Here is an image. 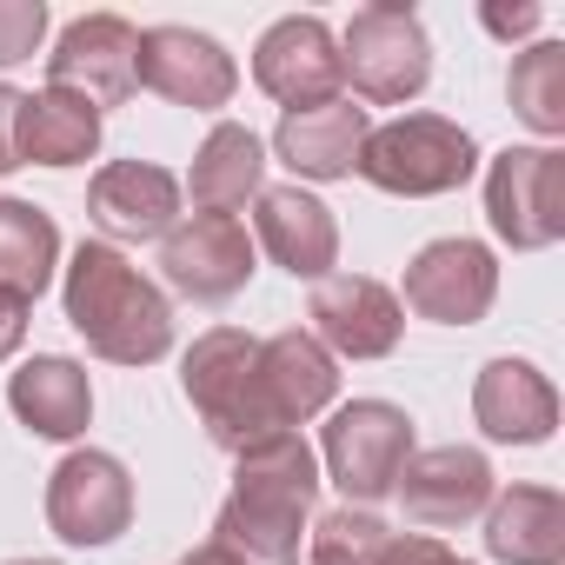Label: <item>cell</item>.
Listing matches in <instances>:
<instances>
[{"label":"cell","instance_id":"10","mask_svg":"<svg viewBox=\"0 0 565 565\" xmlns=\"http://www.w3.org/2000/svg\"><path fill=\"white\" fill-rule=\"evenodd\" d=\"M134 519V479L114 452H67L47 479V525L67 545H114Z\"/></svg>","mask_w":565,"mask_h":565},{"label":"cell","instance_id":"32","mask_svg":"<svg viewBox=\"0 0 565 565\" xmlns=\"http://www.w3.org/2000/svg\"><path fill=\"white\" fill-rule=\"evenodd\" d=\"M479 21H486V34H499V41H519V34H532L545 14L532 8V0H525V8H486Z\"/></svg>","mask_w":565,"mask_h":565},{"label":"cell","instance_id":"24","mask_svg":"<svg viewBox=\"0 0 565 565\" xmlns=\"http://www.w3.org/2000/svg\"><path fill=\"white\" fill-rule=\"evenodd\" d=\"M259 173H266V147L259 134H246L239 120H220L200 153H193V173H186V193L200 213H233L259 193Z\"/></svg>","mask_w":565,"mask_h":565},{"label":"cell","instance_id":"28","mask_svg":"<svg viewBox=\"0 0 565 565\" xmlns=\"http://www.w3.org/2000/svg\"><path fill=\"white\" fill-rule=\"evenodd\" d=\"M47 41V8L41 0H0V67L34 61Z\"/></svg>","mask_w":565,"mask_h":565},{"label":"cell","instance_id":"12","mask_svg":"<svg viewBox=\"0 0 565 565\" xmlns=\"http://www.w3.org/2000/svg\"><path fill=\"white\" fill-rule=\"evenodd\" d=\"M253 81H259V94L287 100V114L340 100V41H333V28L320 14L273 21L253 47Z\"/></svg>","mask_w":565,"mask_h":565},{"label":"cell","instance_id":"3","mask_svg":"<svg viewBox=\"0 0 565 565\" xmlns=\"http://www.w3.org/2000/svg\"><path fill=\"white\" fill-rule=\"evenodd\" d=\"M180 386L206 426L213 446L226 452H246L259 439H273V419L259 406V340L239 333V327H213L186 347L180 360Z\"/></svg>","mask_w":565,"mask_h":565},{"label":"cell","instance_id":"25","mask_svg":"<svg viewBox=\"0 0 565 565\" xmlns=\"http://www.w3.org/2000/svg\"><path fill=\"white\" fill-rule=\"evenodd\" d=\"M61 259V226L34 206V200H0V287L41 300Z\"/></svg>","mask_w":565,"mask_h":565},{"label":"cell","instance_id":"16","mask_svg":"<svg viewBox=\"0 0 565 565\" xmlns=\"http://www.w3.org/2000/svg\"><path fill=\"white\" fill-rule=\"evenodd\" d=\"M333 393H340V373H333V353L313 333L287 327V333L259 340V406H266L273 433L307 426L313 413L333 406Z\"/></svg>","mask_w":565,"mask_h":565},{"label":"cell","instance_id":"13","mask_svg":"<svg viewBox=\"0 0 565 565\" xmlns=\"http://www.w3.org/2000/svg\"><path fill=\"white\" fill-rule=\"evenodd\" d=\"M134 81H140V87H153V94H160V100H173V107L213 114V107H226V100H233L239 67H233V54H226L213 34H193V28H147V34H140Z\"/></svg>","mask_w":565,"mask_h":565},{"label":"cell","instance_id":"2","mask_svg":"<svg viewBox=\"0 0 565 565\" xmlns=\"http://www.w3.org/2000/svg\"><path fill=\"white\" fill-rule=\"evenodd\" d=\"M67 320L87 340V353L114 366H153L173 347L167 294L107 239H81L67 259Z\"/></svg>","mask_w":565,"mask_h":565},{"label":"cell","instance_id":"21","mask_svg":"<svg viewBox=\"0 0 565 565\" xmlns=\"http://www.w3.org/2000/svg\"><path fill=\"white\" fill-rule=\"evenodd\" d=\"M486 552L499 565H558L565 558V499L552 486H512L486 505Z\"/></svg>","mask_w":565,"mask_h":565},{"label":"cell","instance_id":"4","mask_svg":"<svg viewBox=\"0 0 565 565\" xmlns=\"http://www.w3.org/2000/svg\"><path fill=\"white\" fill-rule=\"evenodd\" d=\"M472 167H479V147H472V134L459 120H446V114H399V120L366 134L353 173H366L380 193L433 200V193L466 186Z\"/></svg>","mask_w":565,"mask_h":565},{"label":"cell","instance_id":"6","mask_svg":"<svg viewBox=\"0 0 565 565\" xmlns=\"http://www.w3.org/2000/svg\"><path fill=\"white\" fill-rule=\"evenodd\" d=\"M320 452H327V472L347 492V505H380L413 459V419L393 399H353L327 419Z\"/></svg>","mask_w":565,"mask_h":565},{"label":"cell","instance_id":"33","mask_svg":"<svg viewBox=\"0 0 565 565\" xmlns=\"http://www.w3.org/2000/svg\"><path fill=\"white\" fill-rule=\"evenodd\" d=\"M180 565H239V558H233L226 545H213V539H206V545H193V552H186Z\"/></svg>","mask_w":565,"mask_h":565},{"label":"cell","instance_id":"31","mask_svg":"<svg viewBox=\"0 0 565 565\" xmlns=\"http://www.w3.org/2000/svg\"><path fill=\"white\" fill-rule=\"evenodd\" d=\"M28 307H34V300H21V294L0 287V360L21 353V340H28Z\"/></svg>","mask_w":565,"mask_h":565},{"label":"cell","instance_id":"23","mask_svg":"<svg viewBox=\"0 0 565 565\" xmlns=\"http://www.w3.org/2000/svg\"><path fill=\"white\" fill-rule=\"evenodd\" d=\"M94 147H100V107L94 100H81L67 87L28 94V107H21V167L28 160L34 167H81V160H94Z\"/></svg>","mask_w":565,"mask_h":565},{"label":"cell","instance_id":"5","mask_svg":"<svg viewBox=\"0 0 565 565\" xmlns=\"http://www.w3.org/2000/svg\"><path fill=\"white\" fill-rule=\"evenodd\" d=\"M340 81L373 100V107H399L413 94H426L433 81V41L419 28L413 8H399V0H373V8H360L340 34Z\"/></svg>","mask_w":565,"mask_h":565},{"label":"cell","instance_id":"20","mask_svg":"<svg viewBox=\"0 0 565 565\" xmlns=\"http://www.w3.org/2000/svg\"><path fill=\"white\" fill-rule=\"evenodd\" d=\"M472 419L499 446H545L558 426V393L532 360H492L472 386Z\"/></svg>","mask_w":565,"mask_h":565},{"label":"cell","instance_id":"11","mask_svg":"<svg viewBox=\"0 0 565 565\" xmlns=\"http://www.w3.org/2000/svg\"><path fill=\"white\" fill-rule=\"evenodd\" d=\"M499 294V259L479 239H433L406 266V307L439 327H472L492 313Z\"/></svg>","mask_w":565,"mask_h":565},{"label":"cell","instance_id":"30","mask_svg":"<svg viewBox=\"0 0 565 565\" xmlns=\"http://www.w3.org/2000/svg\"><path fill=\"white\" fill-rule=\"evenodd\" d=\"M21 107H28V94L0 81V173L21 167Z\"/></svg>","mask_w":565,"mask_h":565},{"label":"cell","instance_id":"1","mask_svg":"<svg viewBox=\"0 0 565 565\" xmlns=\"http://www.w3.org/2000/svg\"><path fill=\"white\" fill-rule=\"evenodd\" d=\"M233 492L213 519V545H226L239 565H300V532L320 499V466L300 433H273L246 452H233Z\"/></svg>","mask_w":565,"mask_h":565},{"label":"cell","instance_id":"34","mask_svg":"<svg viewBox=\"0 0 565 565\" xmlns=\"http://www.w3.org/2000/svg\"><path fill=\"white\" fill-rule=\"evenodd\" d=\"M8 565H54V558H8Z\"/></svg>","mask_w":565,"mask_h":565},{"label":"cell","instance_id":"29","mask_svg":"<svg viewBox=\"0 0 565 565\" xmlns=\"http://www.w3.org/2000/svg\"><path fill=\"white\" fill-rule=\"evenodd\" d=\"M373 565H472V558H459L446 539H433V532H386V545H380V558Z\"/></svg>","mask_w":565,"mask_h":565},{"label":"cell","instance_id":"27","mask_svg":"<svg viewBox=\"0 0 565 565\" xmlns=\"http://www.w3.org/2000/svg\"><path fill=\"white\" fill-rule=\"evenodd\" d=\"M386 545V525L366 512V505H340L313 525V545H307V565H373Z\"/></svg>","mask_w":565,"mask_h":565},{"label":"cell","instance_id":"26","mask_svg":"<svg viewBox=\"0 0 565 565\" xmlns=\"http://www.w3.org/2000/svg\"><path fill=\"white\" fill-rule=\"evenodd\" d=\"M505 94H512V114L532 127V134H565V47L558 41H539L512 61L505 74Z\"/></svg>","mask_w":565,"mask_h":565},{"label":"cell","instance_id":"8","mask_svg":"<svg viewBox=\"0 0 565 565\" xmlns=\"http://www.w3.org/2000/svg\"><path fill=\"white\" fill-rule=\"evenodd\" d=\"M167 287L193 307H226L253 279V233L233 213H193L160 239Z\"/></svg>","mask_w":565,"mask_h":565},{"label":"cell","instance_id":"7","mask_svg":"<svg viewBox=\"0 0 565 565\" xmlns=\"http://www.w3.org/2000/svg\"><path fill=\"white\" fill-rule=\"evenodd\" d=\"M486 220L512 253H539L565 239V153L505 147L486 167Z\"/></svg>","mask_w":565,"mask_h":565},{"label":"cell","instance_id":"22","mask_svg":"<svg viewBox=\"0 0 565 565\" xmlns=\"http://www.w3.org/2000/svg\"><path fill=\"white\" fill-rule=\"evenodd\" d=\"M8 406H14V419H21L28 433H41V439H81L87 419H94V386H87V373H81L74 360L41 353V360H28V366L8 380Z\"/></svg>","mask_w":565,"mask_h":565},{"label":"cell","instance_id":"18","mask_svg":"<svg viewBox=\"0 0 565 565\" xmlns=\"http://www.w3.org/2000/svg\"><path fill=\"white\" fill-rule=\"evenodd\" d=\"M253 246H266L294 279H327L340 259V226L300 186H259L253 193Z\"/></svg>","mask_w":565,"mask_h":565},{"label":"cell","instance_id":"9","mask_svg":"<svg viewBox=\"0 0 565 565\" xmlns=\"http://www.w3.org/2000/svg\"><path fill=\"white\" fill-rule=\"evenodd\" d=\"M313 340L340 360H386L406 333V307L393 287H380L373 273H327L313 279V300H307Z\"/></svg>","mask_w":565,"mask_h":565},{"label":"cell","instance_id":"15","mask_svg":"<svg viewBox=\"0 0 565 565\" xmlns=\"http://www.w3.org/2000/svg\"><path fill=\"white\" fill-rule=\"evenodd\" d=\"M393 492L406 499V519L413 525L459 532V525H472L492 505V466L472 446H433V452H413L406 459V472H399Z\"/></svg>","mask_w":565,"mask_h":565},{"label":"cell","instance_id":"19","mask_svg":"<svg viewBox=\"0 0 565 565\" xmlns=\"http://www.w3.org/2000/svg\"><path fill=\"white\" fill-rule=\"evenodd\" d=\"M366 134H373L366 107H353V100H320V107L279 114V127H273V153L287 160L300 180H347V173L360 167Z\"/></svg>","mask_w":565,"mask_h":565},{"label":"cell","instance_id":"17","mask_svg":"<svg viewBox=\"0 0 565 565\" xmlns=\"http://www.w3.org/2000/svg\"><path fill=\"white\" fill-rule=\"evenodd\" d=\"M87 220L107 239H167L180 226V180L153 160H114L87 186Z\"/></svg>","mask_w":565,"mask_h":565},{"label":"cell","instance_id":"14","mask_svg":"<svg viewBox=\"0 0 565 565\" xmlns=\"http://www.w3.org/2000/svg\"><path fill=\"white\" fill-rule=\"evenodd\" d=\"M134 61H140V28L120 21V14H87L74 21L54 54H47V87H67L94 107H120L140 81H134Z\"/></svg>","mask_w":565,"mask_h":565}]
</instances>
